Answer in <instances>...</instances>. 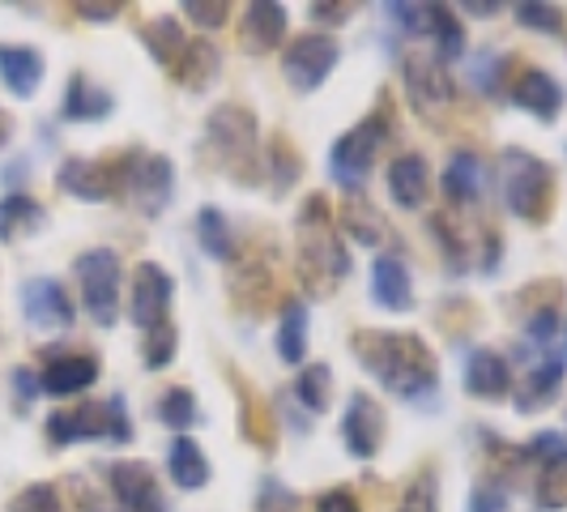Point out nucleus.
Returning a JSON list of instances; mask_svg holds the SVG:
<instances>
[{"mask_svg": "<svg viewBox=\"0 0 567 512\" xmlns=\"http://www.w3.org/2000/svg\"><path fill=\"white\" fill-rule=\"evenodd\" d=\"M48 223V209L30 193H9L0 197V244H18Z\"/></svg>", "mask_w": 567, "mask_h": 512, "instance_id": "nucleus-29", "label": "nucleus"}, {"mask_svg": "<svg viewBox=\"0 0 567 512\" xmlns=\"http://www.w3.org/2000/svg\"><path fill=\"white\" fill-rule=\"evenodd\" d=\"M13 389H18V401H22V406H30L34 398H43V385H39V376L30 368L13 371Z\"/></svg>", "mask_w": 567, "mask_h": 512, "instance_id": "nucleus-49", "label": "nucleus"}, {"mask_svg": "<svg viewBox=\"0 0 567 512\" xmlns=\"http://www.w3.org/2000/svg\"><path fill=\"white\" fill-rule=\"evenodd\" d=\"M341 48L338 39L320 34V30H308V34H295L282 52V78L295 94H312L320 90V82L338 69Z\"/></svg>", "mask_w": 567, "mask_h": 512, "instance_id": "nucleus-9", "label": "nucleus"}, {"mask_svg": "<svg viewBox=\"0 0 567 512\" xmlns=\"http://www.w3.org/2000/svg\"><path fill=\"white\" fill-rule=\"evenodd\" d=\"M158 419H163L167 427H175V431H184V427L197 423L200 406H197V398H193V389H184V385L167 389L163 401H158Z\"/></svg>", "mask_w": 567, "mask_h": 512, "instance_id": "nucleus-36", "label": "nucleus"}, {"mask_svg": "<svg viewBox=\"0 0 567 512\" xmlns=\"http://www.w3.org/2000/svg\"><path fill=\"white\" fill-rule=\"evenodd\" d=\"M56 184L78 201H107L115 193V167L90 163V158H64L56 171Z\"/></svg>", "mask_w": 567, "mask_h": 512, "instance_id": "nucleus-23", "label": "nucleus"}, {"mask_svg": "<svg viewBox=\"0 0 567 512\" xmlns=\"http://www.w3.org/2000/svg\"><path fill=\"white\" fill-rule=\"evenodd\" d=\"M329 398H333V371L329 363H308V368L299 371V380H295V401L303 406V410H329Z\"/></svg>", "mask_w": 567, "mask_h": 512, "instance_id": "nucleus-33", "label": "nucleus"}, {"mask_svg": "<svg viewBox=\"0 0 567 512\" xmlns=\"http://www.w3.org/2000/svg\"><path fill=\"white\" fill-rule=\"evenodd\" d=\"M43 52L30 43H0V82L9 85V94L18 99H34V90L43 85Z\"/></svg>", "mask_w": 567, "mask_h": 512, "instance_id": "nucleus-21", "label": "nucleus"}, {"mask_svg": "<svg viewBox=\"0 0 567 512\" xmlns=\"http://www.w3.org/2000/svg\"><path fill=\"white\" fill-rule=\"evenodd\" d=\"M389 197L398 209H423L431 197V167H426L423 154H398L389 163Z\"/></svg>", "mask_w": 567, "mask_h": 512, "instance_id": "nucleus-22", "label": "nucleus"}, {"mask_svg": "<svg viewBox=\"0 0 567 512\" xmlns=\"http://www.w3.org/2000/svg\"><path fill=\"white\" fill-rule=\"evenodd\" d=\"M564 376H567V363L559 355H546L542 363H534L525 389H520V398H516V414H525V419H529V414H542V410L555 401V393L564 389Z\"/></svg>", "mask_w": 567, "mask_h": 512, "instance_id": "nucleus-25", "label": "nucleus"}, {"mask_svg": "<svg viewBox=\"0 0 567 512\" xmlns=\"http://www.w3.org/2000/svg\"><path fill=\"white\" fill-rule=\"evenodd\" d=\"M115 512H167V495L145 461H115L107 470Z\"/></svg>", "mask_w": 567, "mask_h": 512, "instance_id": "nucleus-14", "label": "nucleus"}, {"mask_svg": "<svg viewBox=\"0 0 567 512\" xmlns=\"http://www.w3.org/2000/svg\"><path fill=\"white\" fill-rule=\"evenodd\" d=\"M48 440L56 449L69 444H82V440H112V444H128L133 440V419H128V406L115 393L107 401H90L78 410H56L48 419Z\"/></svg>", "mask_w": 567, "mask_h": 512, "instance_id": "nucleus-5", "label": "nucleus"}, {"mask_svg": "<svg viewBox=\"0 0 567 512\" xmlns=\"http://www.w3.org/2000/svg\"><path fill=\"white\" fill-rule=\"evenodd\" d=\"M73 274H78V286H82V308L90 313V320L112 329L120 320V278H124L120 256L112 248H90V253L78 256Z\"/></svg>", "mask_w": 567, "mask_h": 512, "instance_id": "nucleus-8", "label": "nucleus"}, {"mask_svg": "<svg viewBox=\"0 0 567 512\" xmlns=\"http://www.w3.org/2000/svg\"><path fill=\"white\" fill-rule=\"evenodd\" d=\"M384 142H389V124L380 115H368L354 129H346L338 142H333V150H329V175H333V184L354 197L368 184L371 167H375V154H380Z\"/></svg>", "mask_w": 567, "mask_h": 512, "instance_id": "nucleus-7", "label": "nucleus"}, {"mask_svg": "<svg viewBox=\"0 0 567 512\" xmlns=\"http://www.w3.org/2000/svg\"><path fill=\"white\" fill-rule=\"evenodd\" d=\"M525 457L538 465V509H564L567 504V436L542 431L525 444Z\"/></svg>", "mask_w": 567, "mask_h": 512, "instance_id": "nucleus-12", "label": "nucleus"}, {"mask_svg": "<svg viewBox=\"0 0 567 512\" xmlns=\"http://www.w3.org/2000/svg\"><path fill=\"white\" fill-rule=\"evenodd\" d=\"M341 218H346V235H350L354 244H363V248H375V244L384 239V227H380V214L371 209L368 201H363V205H359V201H350Z\"/></svg>", "mask_w": 567, "mask_h": 512, "instance_id": "nucleus-37", "label": "nucleus"}, {"mask_svg": "<svg viewBox=\"0 0 567 512\" xmlns=\"http://www.w3.org/2000/svg\"><path fill=\"white\" fill-rule=\"evenodd\" d=\"M175 350H179V329L163 320V325H154L150 334H145V368L150 371H163L175 359Z\"/></svg>", "mask_w": 567, "mask_h": 512, "instance_id": "nucleus-39", "label": "nucleus"}, {"mask_svg": "<svg viewBox=\"0 0 567 512\" xmlns=\"http://www.w3.org/2000/svg\"><path fill=\"white\" fill-rule=\"evenodd\" d=\"M350 13H354V4H312V18L316 22H329V27L350 22Z\"/></svg>", "mask_w": 567, "mask_h": 512, "instance_id": "nucleus-50", "label": "nucleus"}, {"mask_svg": "<svg viewBox=\"0 0 567 512\" xmlns=\"http://www.w3.org/2000/svg\"><path fill=\"white\" fill-rule=\"evenodd\" d=\"M278 355L282 363H303L308 359V304L286 299L278 316Z\"/></svg>", "mask_w": 567, "mask_h": 512, "instance_id": "nucleus-30", "label": "nucleus"}, {"mask_svg": "<svg viewBox=\"0 0 567 512\" xmlns=\"http://www.w3.org/2000/svg\"><path fill=\"white\" fill-rule=\"evenodd\" d=\"M371 299L384 313H414V278L401 256L384 253L371 260Z\"/></svg>", "mask_w": 567, "mask_h": 512, "instance_id": "nucleus-16", "label": "nucleus"}, {"mask_svg": "<svg viewBox=\"0 0 567 512\" xmlns=\"http://www.w3.org/2000/svg\"><path fill=\"white\" fill-rule=\"evenodd\" d=\"M470 512H512L508 491L499 483H478L470 495Z\"/></svg>", "mask_w": 567, "mask_h": 512, "instance_id": "nucleus-47", "label": "nucleus"}, {"mask_svg": "<svg viewBox=\"0 0 567 512\" xmlns=\"http://www.w3.org/2000/svg\"><path fill=\"white\" fill-rule=\"evenodd\" d=\"M167 474L179 491H200L209 483V457L193 436H175L167 449Z\"/></svg>", "mask_w": 567, "mask_h": 512, "instance_id": "nucleus-27", "label": "nucleus"}, {"mask_svg": "<svg viewBox=\"0 0 567 512\" xmlns=\"http://www.w3.org/2000/svg\"><path fill=\"white\" fill-rule=\"evenodd\" d=\"M444 193L449 201L456 205H474V201L483 197V184H486V167L483 158L474 154V150H456L453 158H449V167H444Z\"/></svg>", "mask_w": 567, "mask_h": 512, "instance_id": "nucleus-28", "label": "nucleus"}, {"mask_svg": "<svg viewBox=\"0 0 567 512\" xmlns=\"http://www.w3.org/2000/svg\"><path fill=\"white\" fill-rule=\"evenodd\" d=\"M286 39V9L282 4H274V0H256L244 9V18H239V43H244V52H252V57H265V52H274V48H282Z\"/></svg>", "mask_w": 567, "mask_h": 512, "instance_id": "nucleus-19", "label": "nucleus"}, {"mask_svg": "<svg viewBox=\"0 0 567 512\" xmlns=\"http://www.w3.org/2000/svg\"><path fill=\"white\" fill-rule=\"evenodd\" d=\"M115 188H124L128 201L142 209L145 218H158L175 201V167H171L167 154H124L115 163Z\"/></svg>", "mask_w": 567, "mask_h": 512, "instance_id": "nucleus-6", "label": "nucleus"}, {"mask_svg": "<svg viewBox=\"0 0 567 512\" xmlns=\"http://www.w3.org/2000/svg\"><path fill=\"white\" fill-rule=\"evenodd\" d=\"M431 34H435V57L444 64L465 57V27L453 18L449 4H431Z\"/></svg>", "mask_w": 567, "mask_h": 512, "instance_id": "nucleus-34", "label": "nucleus"}, {"mask_svg": "<svg viewBox=\"0 0 567 512\" xmlns=\"http://www.w3.org/2000/svg\"><path fill=\"white\" fill-rule=\"evenodd\" d=\"M512 103L520 112H529L534 120H542V124H550V120H559V112H564V85L555 82L546 69H529V73H520L516 85H512Z\"/></svg>", "mask_w": 567, "mask_h": 512, "instance_id": "nucleus-20", "label": "nucleus"}, {"mask_svg": "<svg viewBox=\"0 0 567 512\" xmlns=\"http://www.w3.org/2000/svg\"><path fill=\"white\" fill-rule=\"evenodd\" d=\"M256 512H299V500L282 479H265L256 491Z\"/></svg>", "mask_w": 567, "mask_h": 512, "instance_id": "nucleus-44", "label": "nucleus"}, {"mask_svg": "<svg viewBox=\"0 0 567 512\" xmlns=\"http://www.w3.org/2000/svg\"><path fill=\"white\" fill-rule=\"evenodd\" d=\"M461 13H474V18H491V13H499V4H495V0H465V4H461Z\"/></svg>", "mask_w": 567, "mask_h": 512, "instance_id": "nucleus-52", "label": "nucleus"}, {"mask_svg": "<svg viewBox=\"0 0 567 512\" xmlns=\"http://www.w3.org/2000/svg\"><path fill=\"white\" fill-rule=\"evenodd\" d=\"M22 316H27L34 329L52 334V329H69L78 308H73L69 290H64L56 278H30V283L22 286Z\"/></svg>", "mask_w": 567, "mask_h": 512, "instance_id": "nucleus-15", "label": "nucleus"}, {"mask_svg": "<svg viewBox=\"0 0 567 512\" xmlns=\"http://www.w3.org/2000/svg\"><path fill=\"white\" fill-rule=\"evenodd\" d=\"M389 22L401 27L405 34H431V4H410V0H389L384 4Z\"/></svg>", "mask_w": 567, "mask_h": 512, "instance_id": "nucleus-42", "label": "nucleus"}, {"mask_svg": "<svg viewBox=\"0 0 567 512\" xmlns=\"http://www.w3.org/2000/svg\"><path fill=\"white\" fill-rule=\"evenodd\" d=\"M78 13L85 22H112V18H120V4H78Z\"/></svg>", "mask_w": 567, "mask_h": 512, "instance_id": "nucleus-51", "label": "nucleus"}, {"mask_svg": "<svg viewBox=\"0 0 567 512\" xmlns=\"http://www.w3.org/2000/svg\"><path fill=\"white\" fill-rule=\"evenodd\" d=\"M9 137H13V120L0 112V145H9Z\"/></svg>", "mask_w": 567, "mask_h": 512, "instance_id": "nucleus-53", "label": "nucleus"}, {"mask_svg": "<svg viewBox=\"0 0 567 512\" xmlns=\"http://www.w3.org/2000/svg\"><path fill=\"white\" fill-rule=\"evenodd\" d=\"M384 436H389V414L384 406L371 398V393H354L346 414H341V444L346 453L371 461V457L384 449Z\"/></svg>", "mask_w": 567, "mask_h": 512, "instance_id": "nucleus-11", "label": "nucleus"}, {"mask_svg": "<svg viewBox=\"0 0 567 512\" xmlns=\"http://www.w3.org/2000/svg\"><path fill=\"white\" fill-rule=\"evenodd\" d=\"M499 197L508 205V214L525 223H546L550 205H555V171L542 163L538 154L508 145L499 154Z\"/></svg>", "mask_w": 567, "mask_h": 512, "instance_id": "nucleus-3", "label": "nucleus"}, {"mask_svg": "<svg viewBox=\"0 0 567 512\" xmlns=\"http://www.w3.org/2000/svg\"><path fill=\"white\" fill-rule=\"evenodd\" d=\"M112 112H115V94L107 85L90 82L85 73H73V78H69L64 107H60V115H64L69 124H99V120H107Z\"/></svg>", "mask_w": 567, "mask_h": 512, "instance_id": "nucleus-24", "label": "nucleus"}, {"mask_svg": "<svg viewBox=\"0 0 567 512\" xmlns=\"http://www.w3.org/2000/svg\"><path fill=\"white\" fill-rule=\"evenodd\" d=\"M171 73L179 78V85H184V90L200 94V90H209V85L218 82V73H223V52H218L209 39H193V43L184 48V57H179V64H175Z\"/></svg>", "mask_w": 567, "mask_h": 512, "instance_id": "nucleus-26", "label": "nucleus"}, {"mask_svg": "<svg viewBox=\"0 0 567 512\" xmlns=\"http://www.w3.org/2000/svg\"><path fill=\"white\" fill-rule=\"evenodd\" d=\"M184 13H188L197 27L218 30V27H227L230 4H227V0H188V4H184Z\"/></svg>", "mask_w": 567, "mask_h": 512, "instance_id": "nucleus-46", "label": "nucleus"}, {"mask_svg": "<svg viewBox=\"0 0 567 512\" xmlns=\"http://www.w3.org/2000/svg\"><path fill=\"white\" fill-rule=\"evenodd\" d=\"M265 163L274 167V188L278 193H286L295 180H299V171H303V163H299V154L286 145V137H274V145H269V154H265Z\"/></svg>", "mask_w": 567, "mask_h": 512, "instance_id": "nucleus-41", "label": "nucleus"}, {"mask_svg": "<svg viewBox=\"0 0 567 512\" xmlns=\"http://www.w3.org/2000/svg\"><path fill=\"white\" fill-rule=\"evenodd\" d=\"M9 512H60V495L52 483H30L13 504Z\"/></svg>", "mask_w": 567, "mask_h": 512, "instance_id": "nucleus-45", "label": "nucleus"}, {"mask_svg": "<svg viewBox=\"0 0 567 512\" xmlns=\"http://www.w3.org/2000/svg\"><path fill=\"white\" fill-rule=\"evenodd\" d=\"M564 334V320H559V313L555 308H538V313L525 320V338L534 341L538 350H550V341Z\"/></svg>", "mask_w": 567, "mask_h": 512, "instance_id": "nucleus-43", "label": "nucleus"}, {"mask_svg": "<svg viewBox=\"0 0 567 512\" xmlns=\"http://www.w3.org/2000/svg\"><path fill=\"white\" fill-rule=\"evenodd\" d=\"M359 368L368 371L375 385H384L393 398L419 401L440 389V363L431 346L414 334H384V329H363L350 338Z\"/></svg>", "mask_w": 567, "mask_h": 512, "instance_id": "nucleus-1", "label": "nucleus"}, {"mask_svg": "<svg viewBox=\"0 0 567 512\" xmlns=\"http://www.w3.org/2000/svg\"><path fill=\"white\" fill-rule=\"evenodd\" d=\"M401 78H405V99L410 107L431 120L453 103V78H449V64L431 52H410L401 64Z\"/></svg>", "mask_w": 567, "mask_h": 512, "instance_id": "nucleus-10", "label": "nucleus"}, {"mask_svg": "<svg viewBox=\"0 0 567 512\" xmlns=\"http://www.w3.org/2000/svg\"><path fill=\"white\" fill-rule=\"evenodd\" d=\"M559 338H564V355H559V359L567 363V325H564V334H559Z\"/></svg>", "mask_w": 567, "mask_h": 512, "instance_id": "nucleus-54", "label": "nucleus"}, {"mask_svg": "<svg viewBox=\"0 0 567 512\" xmlns=\"http://www.w3.org/2000/svg\"><path fill=\"white\" fill-rule=\"evenodd\" d=\"M295 235H299V265H303V278L312 286H320V295L350 274V256H346L338 231H333V214H329V201L324 197L303 201Z\"/></svg>", "mask_w": 567, "mask_h": 512, "instance_id": "nucleus-2", "label": "nucleus"}, {"mask_svg": "<svg viewBox=\"0 0 567 512\" xmlns=\"http://www.w3.org/2000/svg\"><path fill=\"white\" fill-rule=\"evenodd\" d=\"M99 371L103 368L94 355H52L39 371V385L48 398H78L99 380Z\"/></svg>", "mask_w": 567, "mask_h": 512, "instance_id": "nucleus-18", "label": "nucleus"}, {"mask_svg": "<svg viewBox=\"0 0 567 512\" xmlns=\"http://www.w3.org/2000/svg\"><path fill=\"white\" fill-rule=\"evenodd\" d=\"M516 22L525 30H542V34H564L567 27V18H564V9L559 4H534V0H520L516 9Z\"/></svg>", "mask_w": 567, "mask_h": 512, "instance_id": "nucleus-38", "label": "nucleus"}, {"mask_svg": "<svg viewBox=\"0 0 567 512\" xmlns=\"http://www.w3.org/2000/svg\"><path fill=\"white\" fill-rule=\"evenodd\" d=\"M193 227H197V244L205 253L214 256V260H230V253H235V244H230V223L218 205H200Z\"/></svg>", "mask_w": 567, "mask_h": 512, "instance_id": "nucleus-32", "label": "nucleus"}, {"mask_svg": "<svg viewBox=\"0 0 567 512\" xmlns=\"http://www.w3.org/2000/svg\"><path fill=\"white\" fill-rule=\"evenodd\" d=\"M504 73H508V57H499V52H478V57H470V85H474L478 94H495V90L504 85Z\"/></svg>", "mask_w": 567, "mask_h": 512, "instance_id": "nucleus-40", "label": "nucleus"}, {"mask_svg": "<svg viewBox=\"0 0 567 512\" xmlns=\"http://www.w3.org/2000/svg\"><path fill=\"white\" fill-rule=\"evenodd\" d=\"M205 150L218 158V167L239 184H256L260 175V137L256 115L239 103H223L205 124Z\"/></svg>", "mask_w": 567, "mask_h": 512, "instance_id": "nucleus-4", "label": "nucleus"}, {"mask_svg": "<svg viewBox=\"0 0 567 512\" xmlns=\"http://www.w3.org/2000/svg\"><path fill=\"white\" fill-rule=\"evenodd\" d=\"M171 299H175V278H171L163 265L142 260V265L133 269V290H128V316H133V325L145 329V334H150L154 325H163Z\"/></svg>", "mask_w": 567, "mask_h": 512, "instance_id": "nucleus-13", "label": "nucleus"}, {"mask_svg": "<svg viewBox=\"0 0 567 512\" xmlns=\"http://www.w3.org/2000/svg\"><path fill=\"white\" fill-rule=\"evenodd\" d=\"M316 512H363V509H359V500L346 487H333V491L316 495Z\"/></svg>", "mask_w": 567, "mask_h": 512, "instance_id": "nucleus-48", "label": "nucleus"}, {"mask_svg": "<svg viewBox=\"0 0 567 512\" xmlns=\"http://www.w3.org/2000/svg\"><path fill=\"white\" fill-rule=\"evenodd\" d=\"M393 512H440V479H435V470H419L405 483Z\"/></svg>", "mask_w": 567, "mask_h": 512, "instance_id": "nucleus-35", "label": "nucleus"}, {"mask_svg": "<svg viewBox=\"0 0 567 512\" xmlns=\"http://www.w3.org/2000/svg\"><path fill=\"white\" fill-rule=\"evenodd\" d=\"M142 43H145V52L154 57V64H163V69H175L179 57H184V48H188L184 27H179L175 18H154V22H145Z\"/></svg>", "mask_w": 567, "mask_h": 512, "instance_id": "nucleus-31", "label": "nucleus"}, {"mask_svg": "<svg viewBox=\"0 0 567 512\" xmlns=\"http://www.w3.org/2000/svg\"><path fill=\"white\" fill-rule=\"evenodd\" d=\"M465 393L478 401H504L512 393V363L491 346L470 350V359H465Z\"/></svg>", "mask_w": 567, "mask_h": 512, "instance_id": "nucleus-17", "label": "nucleus"}]
</instances>
